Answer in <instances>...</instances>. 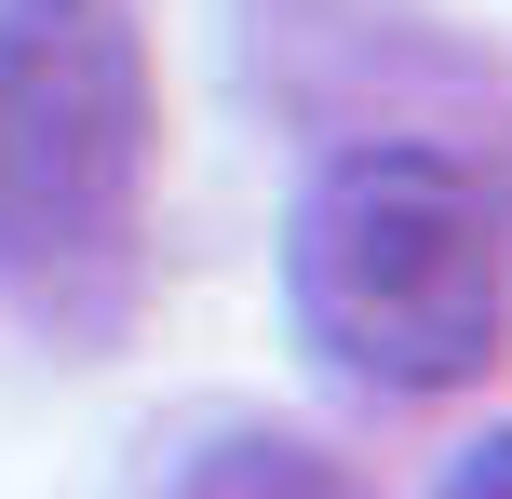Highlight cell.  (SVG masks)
I'll use <instances>...</instances> for the list:
<instances>
[{
	"instance_id": "cell-2",
	"label": "cell",
	"mask_w": 512,
	"mask_h": 499,
	"mask_svg": "<svg viewBox=\"0 0 512 499\" xmlns=\"http://www.w3.org/2000/svg\"><path fill=\"white\" fill-rule=\"evenodd\" d=\"M149 41L122 0H0V270H68L135 230Z\"/></svg>"
},
{
	"instance_id": "cell-3",
	"label": "cell",
	"mask_w": 512,
	"mask_h": 499,
	"mask_svg": "<svg viewBox=\"0 0 512 499\" xmlns=\"http://www.w3.org/2000/svg\"><path fill=\"white\" fill-rule=\"evenodd\" d=\"M176 499H364L351 473H337L324 446H283V432H243V446H216L203 473H189Z\"/></svg>"
},
{
	"instance_id": "cell-1",
	"label": "cell",
	"mask_w": 512,
	"mask_h": 499,
	"mask_svg": "<svg viewBox=\"0 0 512 499\" xmlns=\"http://www.w3.org/2000/svg\"><path fill=\"white\" fill-rule=\"evenodd\" d=\"M297 311L378 392H459L499 365V203L445 149H351L297 216Z\"/></svg>"
},
{
	"instance_id": "cell-4",
	"label": "cell",
	"mask_w": 512,
	"mask_h": 499,
	"mask_svg": "<svg viewBox=\"0 0 512 499\" xmlns=\"http://www.w3.org/2000/svg\"><path fill=\"white\" fill-rule=\"evenodd\" d=\"M432 499H512V432H486V446L459 459V473H445Z\"/></svg>"
}]
</instances>
